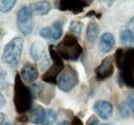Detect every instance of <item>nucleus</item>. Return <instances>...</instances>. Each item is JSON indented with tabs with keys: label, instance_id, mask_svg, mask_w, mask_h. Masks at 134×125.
Instances as JSON below:
<instances>
[{
	"label": "nucleus",
	"instance_id": "39448f33",
	"mask_svg": "<svg viewBox=\"0 0 134 125\" xmlns=\"http://www.w3.org/2000/svg\"><path fill=\"white\" fill-rule=\"evenodd\" d=\"M49 52H50L51 60L53 61V65H51L50 68L42 75V81L52 85H55L57 84V80L59 78L60 74L62 73V71L64 70L65 66H64L63 60L58 54L54 45L49 46Z\"/></svg>",
	"mask_w": 134,
	"mask_h": 125
},
{
	"label": "nucleus",
	"instance_id": "f704fd0d",
	"mask_svg": "<svg viewBox=\"0 0 134 125\" xmlns=\"http://www.w3.org/2000/svg\"><path fill=\"white\" fill-rule=\"evenodd\" d=\"M3 125H13V124H12V123H10V122H6V123H5V124H3Z\"/></svg>",
	"mask_w": 134,
	"mask_h": 125
},
{
	"label": "nucleus",
	"instance_id": "7ed1b4c3",
	"mask_svg": "<svg viewBox=\"0 0 134 125\" xmlns=\"http://www.w3.org/2000/svg\"><path fill=\"white\" fill-rule=\"evenodd\" d=\"M55 48L61 59L65 61H77L83 54V47L80 44L77 37L71 33H67Z\"/></svg>",
	"mask_w": 134,
	"mask_h": 125
},
{
	"label": "nucleus",
	"instance_id": "412c9836",
	"mask_svg": "<svg viewBox=\"0 0 134 125\" xmlns=\"http://www.w3.org/2000/svg\"><path fill=\"white\" fill-rule=\"evenodd\" d=\"M55 96V90L53 88H46L43 89V91L41 92L40 96L38 97L41 102H43L44 104H50V102L54 98Z\"/></svg>",
	"mask_w": 134,
	"mask_h": 125
},
{
	"label": "nucleus",
	"instance_id": "c9c22d12",
	"mask_svg": "<svg viewBox=\"0 0 134 125\" xmlns=\"http://www.w3.org/2000/svg\"><path fill=\"white\" fill-rule=\"evenodd\" d=\"M101 125H109V124H107V123H104V124H101Z\"/></svg>",
	"mask_w": 134,
	"mask_h": 125
},
{
	"label": "nucleus",
	"instance_id": "6e6552de",
	"mask_svg": "<svg viewBox=\"0 0 134 125\" xmlns=\"http://www.w3.org/2000/svg\"><path fill=\"white\" fill-rule=\"evenodd\" d=\"M92 1L86 0H61L58 1L57 7L61 11H69L73 15H79L84 11L86 7L90 6Z\"/></svg>",
	"mask_w": 134,
	"mask_h": 125
},
{
	"label": "nucleus",
	"instance_id": "bb28decb",
	"mask_svg": "<svg viewBox=\"0 0 134 125\" xmlns=\"http://www.w3.org/2000/svg\"><path fill=\"white\" fill-rule=\"evenodd\" d=\"M86 125H100V123H99V119H98L95 115H92V116L89 117V119H88V121H87Z\"/></svg>",
	"mask_w": 134,
	"mask_h": 125
},
{
	"label": "nucleus",
	"instance_id": "a878e982",
	"mask_svg": "<svg viewBox=\"0 0 134 125\" xmlns=\"http://www.w3.org/2000/svg\"><path fill=\"white\" fill-rule=\"evenodd\" d=\"M50 67H51V60L49 58L46 57V58L40 62V64H39V69H40L41 71H47Z\"/></svg>",
	"mask_w": 134,
	"mask_h": 125
},
{
	"label": "nucleus",
	"instance_id": "0eeeda50",
	"mask_svg": "<svg viewBox=\"0 0 134 125\" xmlns=\"http://www.w3.org/2000/svg\"><path fill=\"white\" fill-rule=\"evenodd\" d=\"M17 25L20 32L28 36L33 30V14L29 6H22L17 12Z\"/></svg>",
	"mask_w": 134,
	"mask_h": 125
},
{
	"label": "nucleus",
	"instance_id": "b1692460",
	"mask_svg": "<svg viewBox=\"0 0 134 125\" xmlns=\"http://www.w3.org/2000/svg\"><path fill=\"white\" fill-rule=\"evenodd\" d=\"M8 85L7 83V73L0 66V88H5Z\"/></svg>",
	"mask_w": 134,
	"mask_h": 125
},
{
	"label": "nucleus",
	"instance_id": "aec40b11",
	"mask_svg": "<svg viewBox=\"0 0 134 125\" xmlns=\"http://www.w3.org/2000/svg\"><path fill=\"white\" fill-rule=\"evenodd\" d=\"M16 0H0V12L7 14L16 5Z\"/></svg>",
	"mask_w": 134,
	"mask_h": 125
},
{
	"label": "nucleus",
	"instance_id": "f03ea898",
	"mask_svg": "<svg viewBox=\"0 0 134 125\" xmlns=\"http://www.w3.org/2000/svg\"><path fill=\"white\" fill-rule=\"evenodd\" d=\"M33 95L28 86L25 85L21 75L18 73L14 83V105L18 114H26L32 108Z\"/></svg>",
	"mask_w": 134,
	"mask_h": 125
},
{
	"label": "nucleus",
	"instance_id": "9d476101",
	"mask_svg": "<svg viewBox=\"0 0 134 125\" xmlns=\"http://www.w3.org/2000/svg\"><path fill=\"white\" fill-rule=\"evenodd\" d=\"M93 110L95 111V113L100 117L103 120H108L111 116H113V112H114V108L113 105L107 102V101H97L94 106H93Z\"/></svg>",
	"mask_w": 134,
	"mask_h": 125
},
{
	"label": "nucleus",
	"instance_id": "5701e85b",
	"mask_svg": "<svg viewBox=\"0 0 134 125\" xmlns=\"http://www.w3.org/2000/svg\"><path fill=\"white\" fill-rule=\"evenodd\" d=\"M57 120V115L55 113L54 110H48L47 111V115H46V119H44V122L43 125H54V123L56 122Z\"/></svg>",
	"mask_w": 134,
	"mask_h": 125
},
{
	"label": "nucleus",
	"instance_id": "2f4dec72",
	"mask_svg": "<svg viewBox=\"0 0 134 125\" xmlns=\"http://www.w3.org/2000/svg\"><path fill=\"white\" fill-rule=\"evenodd\" d=\"M128 27H129V30H130V31H132L134 33V16L131 18V20H130Z\"/></svg>",
	"mask_w": 134,
	"mask_h": 125
},
{
	"label": "nucleus",
	"instance_id": "393cba45",
	"mask_svg": "<svg viewBox=\"0 0 134 125\" xmlns=\"http://www.w3.org/2000/svg\"><path fill=\"white\" fill-rule=\"evenodd\" d=\"M39 35L40 37L47 39V40H51L53 39V33H52V28L50 27H43L41 28V30L39 31Z\"/></svg>",
	"mask_w": 134,
	"mask_h": 125
},
{
	"label": "nucleus",
	"instance_id": "2eb2a0df",
	"mask_svg": "<svg viewBox=\"0 0 134 125\" xmlns=\"http://www.w3.org/2000/svg\"><path fill=\"white\" fill-rule=\"evenodd\" d=\"M99 32H100V27H99L97 22L91 21L88 24L87 31H86V38H87V41L89 44L93 45L96 42L98 35H99Z\"/></svg>",
	"mask_w": 134,
	"mask_h": 125
},
{
	"label": "nucleus",
	"instance_id": "6ab92c4d",
	"mask_svg": "<svg viewBox=\"0 0 134 125\" xmlns=\"http://www.w3.org/2000/svg\"><path fill=\"white\" fill-rule=\"evenodd\" d=\"M83 27H84V24L82 22H80V21H72L70 23V25H69V33L75 35L76 37L81 36Z\"/></svg>",
	"mask_w": 134,
	"mask_h": 125
},
{
	"label": "nucleus",
	"instance_id": "7c9ffc66",
	"mask_svg": "<svg viewBox=\"0 0 134 125\" xmlns=\"http://www.w3.org/2000/svg\"><path fill=\"white\" fill-rule=\"evenodd\" d=\"M6 106V99L4 97V95L0 92V109L4 108Z\"/></svg>",
	"mask_w": 134,
	"mask_h": 125
},
{
	"label": "nucleus",
	"instance_id": "cd10ccee",
	"mask_svg": "<svg viewBox=\"0 0 134 125\" xmlns=\"http://www.w3.org/2000/svg\"><path fill=\"white\" fill-rule=\"evenodd\" d=\"M127 106H128L129 110L134 113V94H130L127 97Z\"/></svg>",
	"mask_w": 134,
	"mask_h": 125
},
{
	"label": "nucleus",
	"instance_id": "4be33fe9",
	"mask_svg": "<svg viewBox=\"0 0 134 125\" xmlns=\"http://www.w3.org/2000/svg\"><path fill=\"white\" fill-rule=\"evenodd\" d=\"M118 112H119V116L123 119H128L130 117V111H129V108L128 106L122 102L118 105Z\"/></svg>",
	"mask_w": 134,
	"mask_h": 125
},
{
	"label": "nucleus",
	"instance_id": "e433bc0d",
	"mask_svg": "<svg viewBox=\"0 0 134 125\" xmlns=\"http://www.w3.org/2000/svg\"><path fill=\"white\" fill-rule=\"evenodd\" d=\"M0 33H1V30H0Z\"/></svg>",
	"mask_w": 134,
	"mask_h": 125
},
{
	"label": "nucleus",
	"instance_id": "c756f323",
	"mask_svg": "<svg viewBox=\"0 0 134 125\" xmlns=\"http://www.w3.org/2000/svg\"><path fill=\"white\" fill-rule=\"evenodd\" d=\"M70 125H84V123H83V121L80 117H74L72 119V122Z\"/></svg>",
	"mask_w": 134,
	"mask_h": 125
},
{
	"label": "nucleus",
	"instance_id": "473e14b6",
	"mask_svg": "<svg viewBox=\"0 0 134 125\" xmlns=\"http://www.w3.org/2000/svg\"><path fill=\"white\" fill-rule=\"evenodd\" d=\"M4 119H5V115H4L2 112H0V125L3 124V121H4Z\"/></svg>",
	"mask_w": 134,
	"mask_h": 125
},
{
	"label": "nucleus",
	"instance_id": "4468645a",
	"mask_svg": "<svg viewBox=\"0 0 134 125\" xmlns=\"http://www.w3.org/2000/svg\"><path fill=\"white\" fill-rule=\"evenodd\" d=\"M46 115H47V112H46V110L43 109V107L40 106V105H37L30 112L29 121L32 124H35V125L42 124L44 122Z\"/></svg>",
	"mask_w": 134,
	"mask_h": 125
},
{
	"label": "nucleus",
	"instance_id": "dca6fc26",
	"mask_svg": "<svg viewBox=\"0 0 134 125\" xmlns=\"http://www.w3.org/2000/svg\"><path fill=\"white\" fill-rule=\"evenodd\" d=\"M29 7L35 16H46L52 9V4L49 1H38L31 3Z\"/></svg>",
	"mask_w": 134,
	"mask_h": 125
},
{
	"label": "nucleus",
	"instance_id": "72a5a7b5",
	"mask_svg": "<svg viewBox=\"0 0 134 125\" xmlns=\"http://www.w3.org/2000/svg\"><path fill=\"white\" fill-rule=\"evenodd\" d=\"M57 125H70V123L67 120H62V121H60Z\"/></svg>",
	"mask_w": 134,
	"mask_h": 125
},
{
	"label": "nucleus",
	"instance_id": "423d86ee",
	"mask_svg": "<svg viewBox=\"0 0 134 125\" xmlns=\"http://www.w3.org/2000/svg\"><path fill=\"white\" fill-rule=\"evenodd\" d=\"M79 83H80V76L77 71L70 65L65 66L64 70L62 71V73L60 74L57 80L58 87L64 92H69Z\"/></svg>",
	"mask_w": 134,
	"mask_h": 125
},
{
	"label": "nucleus",
	"instance_id": "a211bd4d",
	"mask_svg": "<svg viewBox=\"0 0 134 125\" xmlns=\"http://www.w3.org/2000/svg\"><path fill=\"white\" fill-rule=\"evenodd\" d=\"M63 21L61 20H57L55 21L51 28H52V33H53V40H58L61 38L62 34H63Z\"/></svg>",
	"mask_w": 134,
	"mask_h": 125
},
{
	"label": "nucleus",
	"instance_id": "f257e3e1",
	"mask_svg": "<svg viewBox=\"0 0 134 125\" xmlns=\"http://www.w3.org/2000/svg\"><path fill=\"white\" fill-rule=\"evenodd\" d=\"M115 61L120 70V84L134 88V47L126 50L118 48L115 53Z\"/></svg>",
	"mask_w": 134,
	"mask_h": 125
},
{
	"label": "nucleus",
	"instance_id": "20e7f679",
	"mask_svg": "<svg viewBox=\"0 0 134 125\" xmlns=\"http://www.w3.org/2000/svg\"><path fill=\"white\" fill-rule=\"evenodd\" d=\"M24 47V40L22 37H15L13 38L5 46L2 51L1 61L8 65L13 69H17L23 52Z\"/></svg>",
	"mask_w": 134,
	"mask_h": 125
},
{
	"label": "nucleus",
	"instance_id": "1a4fd4ad",
	"mask_svg": "<svg viewBox=\"0 0 134 125\" xmlns=\"http://www.w3.org/2000/svg\"><path fill=\"white\" fill-rule=\"evenodd\" d=\"M115 72L114 59L113 57H106L101 61L100 65L95 69V77L98 81H103L113 76Z\"/></svg>",
	"mask_w": 134,
	"mask_h": 125
},
{
	"label": "nucleus",
	"instance_id": "f8f14e48",
	"mask_svg": "<svg viewBox=\"0 0 134 125\" xmlns=\"http://www.w3.org/2000/svg\"><path fill=\"white\" fill-rule=\"evenodd\" d=\"M115 45H116V39H115V36L111 33L105 32L101 35L100 42H99V47H100L101 52L107 53V52L111 51Z\"/></svg>",
	"mask_w": 134,
	"mask_h": 125
},
{
	"label": "nucleus",
	"instance_id": "f3484780",
	"mask_svg": "<svg viewBox=\"0 0 134 125\" xmlns=\"http://www.w3.org/2000/svg\"><path fill=\"white\" fill-rule=\"evenodd\" d=\"M120 40L121 42L126 46H132L134 45V33L129 29H126L120 34Z\"/></svg>",
	"mask_w": 134,
	"mask_h": 125
},
{
	"label": "nucleus",
	"instance_id": "c85d7f7f",
	"mask_svg": "<svg viewBox=\"0 0 134 125\" xmlns=\"http://www.w3.org/2000/svg\"><path fill=\"white\" fill-rule=\"evenodd\" d=\"M17 120L19 121V122L25 123V122H28V121H29V117H28L26 114H23V115H20V116H18Z\"/></svg>",
	"mask_w": 134,
	"mask_h": 125
},
{
	"label": "nucleus",
	"instance_id": "ddd939ff",
	"mask_svg": "<svg viewBox=\"0 0 134 125\" xmlns=\"http://www.w3.org/2000/svg\"><path fill=\"white\" fill-rule=\"evenodd\" d=\"M29 53L30 57L32 58V60L35 62H39L42 61L46 57H44V44L42 41L40 40H35L32 42L30 49H29Z\"/></svg>",
	"mask_w": 134,
	"mask_h": 125
},
{
	"label": "nucleus",
	"instance_id": "9b49d317",
	"mask_svg": "<svg viewBox=\"0 0 134 125\" xmlns=\"http://www.w3.org/2000/svg\"><path fill=\"white\" fill-rule=\"evenodd\" d=\"M21 77L23 79L24 82L27 83H33L34 81H36L38 79V70L37 68L31 63H26L21 70L20 73Z\"/></svg>",
	"mask_w": 134,
	"mask_h": 125
}]
</instances>
